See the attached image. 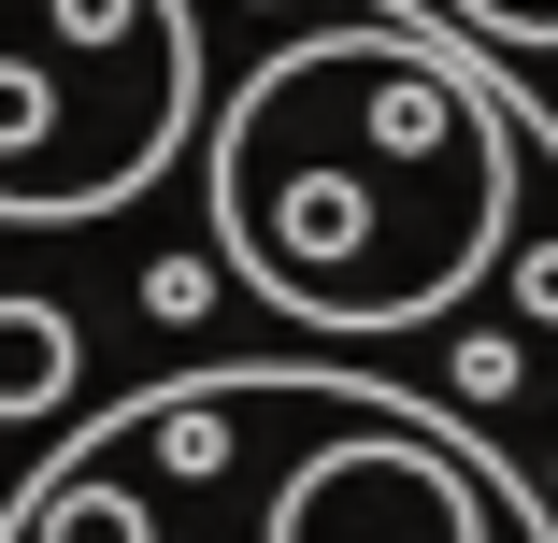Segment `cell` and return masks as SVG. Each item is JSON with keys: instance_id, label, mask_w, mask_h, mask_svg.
Masks as SVG:
<instances>
[{"instance_id": "cell-1", "label": "cell", "mask_w": 558, "mask_h": 543, "mask_svg": "<svg viewBox=\"0 0 558 543\" xmlns=\"http://www.w3.org/2000/svg\"><path fill=\"white\" fill-rule=\"evenodd\" d=\"M530 200V129L387 0H315V15L215 86L201 129V214L215 272L258 314L329 344H401L459 314Z\"/></svg>"}, {"instance_id": "cell-2", "label": "cell", "mask_w": 558, "mask_h": 543, "mask_svg": "<svg viewBox=\"0 0 558 543\" xmlns=\"http://www.w3.org/2000/svg\"><path fill=\"white\" fill-rule=\"evenodd\" d=\"M0 543H558L530 472L415 386L215 358L72 415L0 486Z\"/></svg>"}, {"instance_id": "cell-3", "label": "cell", "mask_w": 558, "mask_h": 543, "mask_svg": "<svg viewBox=\"0 0 558 543\" xmlns=\"http://www.w3.org/2000/svg\"><path fill=\"white\" fill-rule=\"evenodd\" d=\"M201 129L186 0H0V230H100Z\"/></svg>"}, {"instance_id": "cell-4", "label": "cell", "mask_w": 558, "mask_h": 543, "mask_svg": "<svg viewBox=\"0 0 558 543\" xmlns=\"http://www.w3.org/2000/svg\"><path fill=\"white\" fill-rule=\"evenodd\" d=\"M72 386H86V344L44 286H0V429H72Z\"/></svg>"}, {"instance_id": "cell-5", "label": "cell", "mask_w": 558, "mask_h": 543, "mask_svg": "<svg viewBox=\"0 0 558 543\" xmlns=\"http://www.w3.org/2000/svg\"><path fill=\"white\" fill-rule=\"evenodd\" d=\"M459 15H473L487 44H530V58H558V0H459Z\"/></svg>"}]
</instances>
